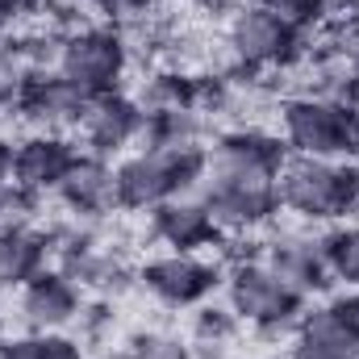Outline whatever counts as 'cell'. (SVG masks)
<instances>
[{
	"label": "cell",
	"mask_w": 359,
	"mask_h": 359,
	"mask_svg": "<svg viewBox=\"0 0 359 359\" xmlns=\"http://www.w3.org/2000/svg\"><path fill=\"white\" fill-rule=\"evenodd\" d=\"M276 196L280 209L297 213L301 222H339L359 209V168L288 151L284 168L276 172Z\"/></svg>",
	"instance_id": "obj_1"
},
{
	"label": "cell",
	"mask_w": 359,
	"mask_h": 359,
	"mask_svg": "<svg viewBox=\"0 0 359 359\" xmlns=\"http://www.w3.org/2000/svg\"><path fill=\"white\" fill-rule=\"evenodd\" d=\"M117 205L121 209H155L172 196H184L196 188L209 172V151L205 147H184V151H138L121 159L117 168Z\"/></svg>",
	"instance_id": "obj_2"
},
{
	"label": "cell",
	"mask_w": 359,
	"mask_h": 359,
	"mask_svg": "<svg viewBox=\"0 0 359 359\" xmlns=\"http://www.w3.org/2000/svg\"><path fill=\"white\" fill-rule=\"evenodd\" d=\"M201 201L209 205L213 222L222 234H247L268 226L280 209L276 196V172L264 168H230V163H209Z\"/></svg>",
	"instance_id": "obj_3"
},
{
	"label": "cell",
	"mask_w": 359,
	"mask_h": 359,
	"mask_svg": "<svg viewBox=\"0 0 359 359\" xmlns=\"http://www.w3.org/2000/svg\"><path fill=\"white\" fill-rule=\"evenodd\" d=\"M280 126L284 142L292 155H313V159H343L355 151L351 138V104L318 92H297L284 96L280 104Z\"/></svg>",
	"instance_id": "obj_4"
},
{
	"label": "cell",
	"mask_w": 359,
	"mask_h": 359,
	"mask_svg": "<svg viewBox=\"0 0 359 359\" xmlns=\"http://www.w3.org/2000/svg\"><path fill=\"white\" fill-rule=\"evenodd\" d=\"M301 29H292L288 21H280L276 13H264L259 4H247L243 13L230 17L226 29V46L238 63V80L255 84L251 76L259 72H284L301 59Z\"/></svg>",
	"instance_id": "obj_5"
},
{
	"label": "cell",
	"mask_w": 359,
	"mask_h": 359,
	"mask_svg": "<svg viewBox=\"0 0 359 359\" xmlns=\"http://www.w3.org/2000/svg\"><path fill=\"white\" fill-rule=\"evenodd\" d=\"M226 292H230V309L243 322H251L259 334H268V339L297 334L301 313H305V297H297L288 284H280L268 264L255 259V264L230 268Z\"/></svg>",
	"instance_id": "obj_6"
},
{
	"label": "cell",
	"mask_w": 359,
	"mask_h": 359,
	"mask_svg": "<svg viewBox=\"0 0 359 359\" xmlns=\"http://www.w3.org/2000/svg\"><path fill=\"white\" fill-rule=\"evenodd\" d=\"M130 67V46L121 29L109 25H80L63 38V59H59V76L72 80L80 92L100 96V92H117L121 76Z\"/></svg>",
	"instance_id": "obj_7"
},
{
	"label": "cell",
	"mask_w": 359,
	"mask_h": 359,
	"mask_svg": "<svg viewBox=\"0 0 359 359\" xmlns=\"http://www.w3.org/2000/svg\"><path fill=\"white\" fill-rule=\"evenodd\" d=\"M138 284L172 305V309H184V305H201L217 284H222V268L217 264H205L196 255H184V251H172V255H159L151 264H142L138 271Z\"/></svg>",
	"instance_id": "obj_8"
},
{
	"label": "cell",
	"mask_w": 359,
	"mask_h": 359,
	"mask_svg": "<svg viewBox=\"0 0 359 359\" xmlns=\"http://www.w3.org/2000/svg\"><path fill=\"white\" fill-rule=\"evenodd\" d=\"M142 126H147V113L126 92H100V96H92L84 117H80V134L92 147V155H113V151L130 147L134 138H142Z\"/></svg>",
	"instance_id": "obj_9"
},
{
	"label": "cell",
	"mask_w": 359,
	"mask_h": 359,
	"mask_svg": "<svg viewBox=\"0 0 359 359\" xmlns=\"http://www.w3.org/2000/svg\"><path fill=\"white\" fill-rule=\"evenodd\" d=\"M151 230H155L159 243H168L172 251H184V255H196V251L217 247L226 238L201 196H172V201L155 205L151 209Z\"/></svg>",
	"instance_id": "obj_10"
},
{
	"label": "cell",
	"mask_w": 359,
	"mask_h": 359,
	"mask_svg": "<svg viewBox=\"0 0 359 359\" xmlns=\"http://www.w3.org/2000/svg\"><path fill=\"white\" fill-rule=\"evenodd\" d=\"M21 322L29 326V330H63V326H72L76 318H80V309H84V301H80V284L76 280H67L63 271L55 268H42L29 284H21Z\"/></svg>",
	"instance_id": "obj_11"
},
{
	"label": "cell",
	"mask_w": 359,
	"mask_h": 359,
	"mask_svg": "<svg viewBox=\"0 0 359 359\" xmlns=\"http://www.w3.org/2000/svg\"><path fill=\"white\" fill-rule=\"evenodd\" d=\"M76 159H80V151L72 138L42 130V134L13 147V184H21L29 192H55Z\"/></svg>",
	"instance_id": "obj_12"
},
{
	"label": "cell",
	"mask_w": 359,
	"mask_h": 359,
	"mask_svg": "<svg viewBox=\"0 0 359 359\" xmlns=\"http://www.w3.org/2000/svg\"><path fill=\"white\" fill-rule=\"evenodd\" d=\"M88 100L92 96L80 92L72 80H63L59 72H46V76H29L17 109L25 121H34L42 130H63V126H80Z\"/></svg>",
	"instance_id": "obj_13"
},
{
	"label": "cell",
	"mask_w": 359,
	"mask_h": 359,
	"mask_svg": "<svg viewBox=\"0 0 359 359\" xmlns=\"http://www.w3.org/2000/svg\"><path fill=\"white\" fill-rule=\"evenodd\" d=\"M55 192L80 217H109L113 209H121L117 205V172L104 163V155H80Z\"/></svg>",
	"instance_id": "obj_14"
},
{
	"label": "cell",
	"mask_w": 359,
	"mask_h": 359,
	"mask_svg": "<svg viewBox=\"0 0 359 359\" xmlns=\"http://www.w3.org/2000/svg\"><path fill=\"white\" fill-rule=\"evenodd\" d=\"M264 264L297 297L322 292L330 284V271H326V259H322V243L318 238H305V234H280L268 247V259Z\"/></svg>",
	"instance_id": "obj_15"
},
{
	"label": "cell",
	"mask_w": 359,
	"mask_h": 359,
	"mask_svg": "<svg viewBox=\"0 0 359 359\" xmlns=\"http://www.w3.org/2000/svg\"><path fill=\"white\" fill-rule=\"evenodd\" d=\"M59 271H63L67 280H76L80 288H96V292H126V288H130L126 264H121L109 247H100L96 238L72 247V251H63V268Z\"/></svg>",
	"instance_id": "obj_16"
},
{
	"label": "cell",
	"mask_w": 359,
	"mask_h": 359,
	"mask_svg": "<svg viewBox=\"0 0 359 359\" xmlns=\"http://www.w3.org/2000/svg\"><path fill=\"white\" fill-rule=\"evenodd\" d=\"M46 255H50L46 230H34V226L4 230V234H0V288H21V284H29L38 271L46 268Z\"/></svg>",
	"instance_id": "obj_17"
},
{
	"label": "cell",
	"mask_w": 359,
	"mask_h": 359,
	"mask_svg": "<svg viewBox=\"0 0 359 359\" xmlns=\"http://www.w3.org/2000/svg\"><path fill=\"white\" fill-rule=\"evenodd\" d=\"M201 134H205V117H201L196 109L147 113V126H142L147 151H184V147H201Z\"/></svg>",
	"instance_id": "obj_18"
},
{
	"label": "cell",
	"mask_w": 359,
	"mask_h": 359,
	"mask_svg": "<svg viewBox=\"0 0 359 359\" xmlns=\"http://www.w3.org/2000/svg\"><path fill=\"white\" fill-rule=\"evenodd\" d=\"M142 113H168V109H196V76L188 72H159L138 92ZM201 113V109H196Z\"/></svg>",
	"instance_id": "obj_19"
},
{
	"label": "cell",
	"mask_w": 359,
	"mask_h": 359,
	"mask_svg": "<svg viewBox=\"0 0 359 359\" xmlns=\"http://www.w3.org/2000/svg\"><path fill=\"white\" fill-rule=\"evenodd\" d=\"M297 339H309L326 351L343 359H359V339L330 313V305H318V309H305L301 313V326H297Z\"/></svg>",
	"instance_id": "obj_20"
},
{
	"label": "cell",
	"mask_w": 359,
	"mask_h": 359,
	"mask_svg": "<svg viewBox=\"0 0 359 359\" xmlns=\"http://www.w3.org/2000/svg\"><path fill=\"white\" fill-rule=\"evenodd\" d=\"M318 243H322L326 271H330L334 280L359 284V226H339V230L322 234Z\"/></svg>",
	"instance_id": "obj_21"
},
{
	"label": "cell",
	"mask_w": 359,
	"mask_h": 359,
	"mask_svg": "<svg viewBox=\"0 0 359 359\" xmlns=\"http://www.w3.org/2000/svg\"><path fill=\"white\" fill-rule=\"evenodd\" d=\"M238 313L230 305H201L192 313V343L196 347H226L238 334Z\"/></svg>",
	"instance_id": "obj_22"
},
{
	"label": "cell",
	"mask_w": 359,
	"mask_h": 359,
	"mask_svg": "<svg viewBox=\"0 0 359 359\" xmlns=\"http://www.w3.org/2000/svg\"><path fill=\"white\" fill-rule=\"evenodd\" d=\"M126 359H192V347L168 330H142L130 339Z\"/></svg>",
	"instance_id": "obj_23"
},
{
	"label": "cell",
	"mask_w": 359,
	"mask_h": 359,
	"mask_svg": "<svg viewBox=\"0 0 359 359\" xmlns=\"http://www.w3.org/2000/svg\"><path fill=\"white\" fill-rule=\"evenodd\" d=\"M34 205H38V192L21 188V184H8L0 192V234L4 230H21L34 222Z\"/></svg>",
	"instance_id": "obj_24"
},
{
	"label": "cell",
	"mask_w": 359,
	"mask_h": 359,
	"mask_svg": "<svg viewBox=\"0 0 359 359\" xmlns=\"http://www.w3.org/2000/svg\"><path fill=\"white\" fill-rule=\"evenodd\" d=\"M264 13H276L280 21H288L292 29H313L322 25V0H255Z\"/></svg>",
	"instance_id": "obj_25"
},
{
	"label": "cell",
	"mask_w": 359,
	"mask_h": 359,
	"mask_svg": "<svg viewBox=\"0 0 359 359\" xmlns=\"http://www.w3.org/2000/svg\"><path fill=\"white\" fill-rule=\"evenodd\" d=\"M25 84H29V67L17 59V50L8 42H0V109L17 104Z\"/></svg>",
	"instance_id": "obj_26"
},
{
	"label": "cell",
	"mask_w": 359,
	"mask_h": 359,
	"mask_svg": "<svg viewBox=\"0 0 359 359\" xmlns=\"http://www.w3.org/2000/svg\"><path fill=\"white\" fill-rule=\"evenodd\" d=\"M96 13H104V17H113V21H121V25H134V21H147L151 17V8H155V0H88Z\"/></svg>",
	"instance_id": "obj_27"
},
{
	"label": "cell",
	"mask_w": 359,
	"mask_h": 359,
	"mask_svg": "<svg viewBox=\"0 0 359 359\" xmlns=\"http://www.w3.org/2000/svg\"><path fill=\"white\" fill-rule=\"evenodd\" d=\"M0 359H46V334H21V339H4Z\"/></svg>",
	"instance_id": "obj_28"
},
{
	"label": "cell",
	"mask_w": 359,
	"mask_h": 359,
	"mask_svg": "<svg viewBox=\"0 0 359 359\" xmlns=\"http://www.w3.org/2000/svg\"><path fill=\"white\" fill-rule=\"evenodd\" d=\"M326 305H330V313H334V318H339V322L359 339V292H339V297L326 301Z\"/></svg>",
	"instance_id": "obj_29"
},
{
	"label": "cell",
	"mask_w": 359,
	"mask_h": 359,
	"mask_svg": "<svg viewBox=\"0 0 359 359\" xmlns=\"http://www.w3.org/2000/svg\"><path fill=\"white\" fill-rule=\"evenodd\" d=\"M80 322H84V334L88 339H100L113 326V313H109V305H88V309H80Z\"/></svg>",
	"instance_id": "obj_30"
},
{
	"label": "cell",
	"mask_w": 359,
	"mask_h": 359,
	"mask_svg": "<svg viewBox=\"0 0 359 359\" xmlns=\"http://www.w3.org/2000/svg\"><path fill=\"white\" fill-rule=\"evenodd\" d=\"M46 359H84V347L67 334H46Z\"/></svg>",
	"instance_id": "obj_31"
},
{
	"label": "cell",
	"mask_w": 359,
	"mask_h": 359,
	"mask_svg": "<svg viewBox=\"0 0 359 359\" xmlns=\"http://www.w3.org/2000/svg\"><path fill=\"white\" fill-rule=\"evenodd\" d=\"M288 359H343V355H334V351H326V347H318V343H309V339H292Z\"/></svg>",
	"instance_id": "obj_32"
},
{
	"label": "cell",
	"mask_w": 359,
	"mask_h": 359,
	"mask_svg": "<svg viewBox=\"0 0 359 359\" xmlns=\"http://www.w3.org/2000/svg\"><path fill=\"white\" fill-rule=\"evenodd\" d=\"M25 13H34V0H0V29H8Z\"/></svg>",
	"instance_id": "obj_33"
},
{
	"label": "cell",
	"mask_w": 359,
	"mask_h": 359,
	"mask_svg": "<svg viewBox=\"0 0 359 359\" xmlns=\"http://www.w3.org/2000/svg\"><path fill=\"white\" fill-rule=\"evenodd\" d=\"M251 0H201V8L209 13V17H234V13H243Z\"/></svg>",
	"instance_id": "obj_34"
},
{
	"label": "cell",
	"mask_w": 359,
	"mask_h": 359,
	"mask_svg": "<svg viewBox=\"0 0 359 359\" xmlns=\"http://www.w3.org/2000/svg\"><path fill=\"white\" fill-rule=\"evenodd\" d=\"M13 184V147L8 142H0V192Z\"/></svg>",
	"instance_id": "obj_35"
},
{
	"label": "cell",
	"mask_w": 359,
	"mask_h": 359,
	"mask_svg": "<svg viewBox=\"0 0 359 359\" xmlns=\"http://www.w3.org/2000/svg\"><path fill=\"white\" fill-rule=\"evenodd\" d=\"M0 347H4V339H0Z\"/></svg>",
	"instance_id": "obj_36"
}]
</instances>
